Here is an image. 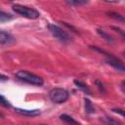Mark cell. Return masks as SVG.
I'll return each instance as SVG.
<instances>
[{
  "label": "cell",
  "instance_id": "4fadbf2b",
  "mask_svg": "<svg viewBox=\"0 0 125 125\" xmlns=\"http://www.w3.org/2000/svg\"><path fill=\"white\" fill-rule=\"evenodd\" d=\"M60 119L64 121L65 123H69V124H78V121L74 120L70 115H67V114H62L60 115Z\"/></svg>",
  "mask_w": 125,
  "mask_h": 125
},
{
  "label": "cell",
  "instance_id": "8992f818",
  "mask_svg": "<svg viewBox=\"0 0 125 125\" xmlns=\"http://www.w3.org/2000/svg\"><path fill=\"white\" fill-rule=\"evenodd\" d=\"M15 111L18 114L23 115V116H27V117H34L40 114V110L39 109H24V108H20V107H16Z\"/></svg>",
  "mask_w": 125,
  "mask_h": 125
},
{
  "label": "cell",
  "instance_id": "277c9868",
  "mask_svg": "<svg viewBox=\"0 0 125 125\" xmlns=\"http://www.w3.org/2000/svg\"><path fill=\"white\" fill-rule=\"evenodd\" d=\"M50 32L53 34V36H55L59 41L62 42V43H69L71 41V36L66 32L64 31L62 27L56 25V24H49L48 26Z\"/></svg>",
  "mask_w": 125,
  "mask_h": 125
},
{
  "label": "cell",
  "instance_id": "30bf717a",
  "mask_svg": "<svg viewBox=\"0 0 125 125\" xmlns=\"http://www.w3.org/2000/svg\"><path fill=\"white\" fill-rule=\"evenodd\" d=\"M84 102H85V111H86V113L92 114V113L95 111L94 106H93V104H92V102H91L89 99H87V98L84 99Z\"/></svg>",
  "mask_w": 125,
  "mask_h": 125
},
{
  "label": "cell",
  "instance_id": "2e32d148",
  "mask_svg": "<svg viewBox=\"0 0 125 125\" xmlns=\"http://www.w3.org/2000/svg\"><path fill=\"white\" fill-rule=\"evenodd\" d=\"M0 105H2V106H4V107H9V106H10L9 102H8L3 96H1V95H0Z\"/></svg>",
  "mask_w": 125,
  "mask_h": 125
},
{
  "label": "cell",
  "instance_id": "7c38bea8",
  "mask_svg": "<svg viewBox=\"0 0 125 125\" xmlns=\"http://www.w3.org/2000/svg\"><path fill=\"white\" fill-rule=\"evenodd\" d=\"M106 15L109 17V18H112L118 21H121V22H124V17L118 13H115V12H106Z\"/></svg>",
  "mask_w": 125,
  "mask_h": 125
},
{
  "label": "cell",
  "instance_id": "9c48e42d",
  "mask_svg": "<svg viewBox=\"0 0 125 125\" xmlns=\"http://www.w3.org/2000/svg\"><path fill=\"white\" fill-rule=\"evenodd\" d=\"M97 32H98V34L103 38V39H104L106 42H109V43H111V42H113L114 41V39H113V37L111 36V35H109L108 33H106L104 30H103V29H97Z\"/></svg>",
  "mask_w": 125,
  "mask_h": 125
},
{
  "label": "cell",
  "instance_id": "6da1fadb",
  "mask_svg": "<svg viewBox=\"0 0 125 125\" xmlns=\"http://www.w3.org/2000/svg\"><path fill=\"white\" fill-rule=\"evenodd\" d=\"M16 76L20 80L25 83H28L30 85H34V86H42L44 83V80L40 76L34 73H31L29 71H26V70H19L16 73Z\"/></svg>",
  "mask_w": 125,
  "mask_h": 125
},
{
  "label": "cell",
  "instance_id": "52a82bcc",
  "mask_svg": "<svg viewBox=\"0 0 125 125\" xmlns=\"http://www.w3.org/2000/svg\"><path fill=\"white\" fill-rule=\"evenodd\" d=\"M15 41V38L6 31H0V44H11Z\"/></svg>",
  "mask_w": 125,
  "mask_h": 125
},
{
  "label": "cell",
  "instance_id": "8fae6325",
  "mask_svg": "<svg viewBox=\"0 0 125 125\" xmlns=\"http://www.w3.org/2000/svg\"><path fill=\"white\" fill-rule=\"evenodd\" d=\"M14 19V17L11 14H8L6 12L0 11V23L1 22H6V21H10Z\"/></svg>",
  "mask_w": 125,
  "mask_h": 125
},
{
  "label": "cell",
  "instance_id": "7a4b0ae2",
  "mask_svg": "<svg viewBox=\"0 0 125 125\" xmlns=\"http://www.w3.org/2000/svg\"><path fill=\"white\" fill-rule=\"evenodd\" d=\"M13 10L17 14H19V15L24 17V18L31 19V20H36L40 16V14H39V12L37 10H35L33 8H30V7H27V6L20 5V4L14 5L13 6Z\"/></svg>",
  "mask_w": 125,
  "mask_h": 125
},
{
  "label": "cell",
  "instance_id": "5bb4252c",
  "mask_svg": "<svg viewBox=\"0 0 125 125\" xmlns=\"http://www.w3.org/2000/svg\"><path fill=\"white\" fill-rule=\"evenodd\" d=\"M89 1L90 0H66V2L72 6H82L87 4Z\"/></svg>",
  "mask_w": 125,
  "mask_h": 125
},
{
  "label": "cell",
  "instance_id": "ac0fdd59",
  "mask_svg": "<svg viewBox=\"0 0 125 125\" xmlns=\"http://www.w3.org/2000/svg\"><path fill=\"white\" fill-rule=\"evenodd\" d=\"M62 23H63V25H65V26H66L67 28H69V29H71V30H73V31H74L75 33H78V31H77V29H76L75 27H73L72 25H69V24H68V23H66V22H62Z\"/></svg>",
  "mask_w": 125,
  "mask_h": 125
},
{
  "label": "cell",
  "instance_id": "3957f363",
  "mask_svg": "<svg viewBox=\"0 0 125 125\" xmlns=\"http://www.w3.org/2000/svg\"><path fill=\"white\" fill-rule=\"evenodd\" d=\"M68 97H69L68 92L62 88H54L49 93L50 100L56 104H62L66 102Z\"/></svg>",
  "mask_w": 125,
  "mask_h": 125
},
{
  "label": "cell",
  "instance_id": "d6986e66",
  "mask_svg": "<svg viewBox=\"0 0 125 125\" xmlns=\"http://www.w3.org/2000/svg\"><path fill=\"white\" fill-rule=\"evenodd\" d=\"M112 111L113 112H116V113H119L120 115H124V112H123V109H121V108H112Z\"/></svg>",
  "mask_w": 125,
  "mask_h": 125
},
{
  "label": "cell",
  "instance_id": "ffe728a7",
  "mask_svg": "<svg viewBox=\"0 0 125 125\" xmlns=\"http://www.w3.org/2000/svg\"><path fill=\"white\" fill-rule=\"evenodd\" d=\"M111 28H112V29H114V30H116L117 32H119V33L121 34V36H122V37H124V31H123L122 29H120V28H118V27H115V26H111Z\"/></svg>",
  "mask_w": 125,
  "mask_h": 125
},
{
  "label": "cell",
  "instance_id": "e0dca14e",
  "mask_svg": "<svg viewBox=\"0 0 125 125\" xmlns=\"http://www.w3.org/2000/svg\"><path fill=\"white\" fill-rule=\"evenodd\" d=\"M104 122H106V123H109V124H119V122H118V121H115V120H113V119H110V118H108V117H105V119H104Z\"/></svg>",
  "mask_w": 125,
  "mask_h": 125
},
{
  "label": "cell",
  "instance_id": "44dd1931",
  "mask_svg": "<svg viewBox=\"0 0 125 125\" xmlns=\"http://www.w3.org/2000/svg\"><path fill=\"white\" fill-rule=\"evenodd\" d=\"M7 80H8V77H7L6 75L0 73V82H2V81H7Z\"/></svg>",
  "mask_w": 125,
  "mask_h": 125
},
{
  "label": "cell",
  "instance_id": "ba28073f",
  "mask_svg": "<svg viewBox=\"0 0 125 125\" xmlns=\"http://www.w3.org/2000/svg\"><path fill=\"white\" fill-rule=\"evenodd\" d=\"M74 84L77 86V88H79L81 91H83V92L86 93L87 95H92V92H91V90L89 89L88 85L85 84L84 82H82V81H80V80H74Z\"/></svg>",
  "mask_w": 125,
  "mask_h": 125
},
{
  "label": "cell",
  "instance_id": "9a60e30c",
  "mask_svg": "<svg viewBox=\"0 0 125 125\" xmlns=\"http://www.w3.org/2000/svg\"><path fill=\"white\" fill-rule=\"evenodd\" d=\"M95 84H96V86L98 87V89H99L102 93H106V89H105V87H104V83H103L102 81L96 80V81H95Z\"/></svg>",
  "mask_w": 125,
  "mask_h": 125
},
{
  "label": "cell",
  "instance_id": "5b68a950",
  "mask_svg": "<svg viewBox=\"0 0 125 125\" xmlns=\"http://www.w3.org/2000/svg\"><path fill=\"white\" fill-rule=\"evenodd\" d=\"M106 63H108L109 65H111L112 67H114L115 69H117V70H119L121 72H124V70H125L123 62L118 58H116V57L106 59Z\"/></svg>",
  "mask_w": 125,
  "mask_h": 125
}]
</instances>
